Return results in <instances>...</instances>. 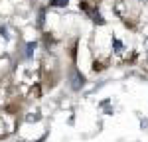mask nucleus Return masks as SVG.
Masks as SVG:
<instances>
[{
  "mask_svg": "<svg viewBox=\"0 0 148 142\" xmlns=\"http://www.w3.org/2000/svg\"><path fill=\"white\" fill-rule=\"evenodd\" d=\"M140 124H142V128H148V120H146V118H142V120H140Z\"/></svg>",
  "mask_w": 148,
  "mask_h": 142,
  "instance_id": "5",
  "label": "nucleus"
},
{
  "mask_svg": "<svg viewBox=\"0 0 148 142\" xmlns=\"http://www.w3.org/2000/svg\"><path fill=\"white\" fill-rule=\"evenodd\" d=\"M83 85H85V77H83L77 69H71V73H69V87H71L73 91H81Z\"/></svg>",
  "mask_w": 148,
  "mask_h": 142,
  "instance_id": "1",
  "label": "nucleus"
},
{
  "mask_svg": "<svg viewBox=\"0 0 148 142\" xmlns=\"http://www.w3.org/2000/svg\"><path fill=\"white\" fill-rule=\"evenodd\" d=\"M0 34L4 36V38H6V40H8V38H10V34H8V30H6V26H2V28H0Z\"/></svg>",
  "mask_w": 148,
  "mask_h": 142,
  "instance_id": "4",
  "label": "nucleus"
},
{
  "mask_svg": "<svg viewBox=\"0 0 148 142\" xmlns=\"http://www.w3.org/2000/svg\"><path fill=\"white\" fill-rule=\"evenodd\" d=\"M69 0H49V6H56V8H63V6H67Z\"/></svg>",
  "mask_w": 148,
  "mask_h": 142,
  "instance_id": "3",
  "label": "nucleus"
},
{
  "mask_svg": "<svg viewBox=\"0 0 148 142\" xmlns=\"http://www.w3.org/2000/svg\"><path fill=\"white\" fill-rule=\"evenodd\" d=\"M34 51H36V42H30V44H26V53H24V57H26V59H32Z\"/></svg>",
  "mask_w": 148,
  "mask_h": 142,
  "instance_id": "2",
  "label": "nucleus"
}]
</instances>
